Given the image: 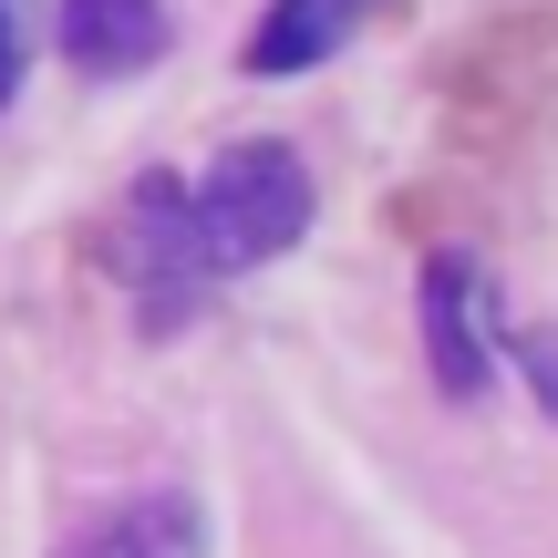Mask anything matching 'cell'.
I'll return each mask as SVG.
<instances>
[{
    "mask_svg": "<svg viewBox=\"0 0 558 558\" xmlns=\"http://www.w3.org/2000/svg\"><path fill=\"white\" fill-rule=\"evenodd\" d=\"M362 11L373 0H269V21L248 32V73H311L320 52H341V41L362 32Z\"/></svg>",
    "mask_w": 558,
    "mask_h": 558,
    "instance_id": "cell-6",
    "label": "cell"
},
{
    "mask_svg": "<svg viewBox=\"0 0 558 558\" xmlns=\"http://www.w3.org/2000/svg\"><path fill=\"white\" fill-rule=\"evenodd\" d=\"M114 269L135 290L145 331H177L218 279H207L197 239H186V177H135L124 186V218H114Z\"/></svg>",
    "mask_w": 558,
    "mask_h": 558,
    "instance_id": "cell-2",
    "label": "cell"
},
{
    "mask_svg": "<svg viewBox=\"0 0 558 558\" xmlns=\"http://www.w3.org/2000/svg\"><path fill=\"white\" fill-rule=\"evenodd\" d=\"M62 558H207V518L197 497H135L114 518H94Z\"/></svg>",
    "mask_w": 558,
    "mask_h": 558,
    "instance_id": "cell-5",
    "label": "cell"
},
{
    "mask_svg": "<svg viewBox=\"0 0 558 558\" xmlns=\"http://www.w3.org/2000/svg\"><path fill=\"white\" fill-rule=\"evenodd\" d=\"M62 52H73V73H145V62L166 52V0H62Z\"/></svg>",
    "mask_w": 558,
    "mask_h": 558,
    "instance_id": "cell-4",
    "label": "cell"
},
{
    "mask_svg": "<svg viewBox=\"0 0 558 558\" xmlns=\"http://www.w3.org/2000/svg\"><path fill=\"white\" fill-rule=\"evenodd\" d=\"M311 207H320L311 166H300L290 145H228V156L186 186V239H197L207 279H239V269H259V259L311 239Z\"/></svg>",
    "mask_w": 558,
    "mask_h": 558,
    "instance_id": "cell-1",
    "label": "cell"
},
{
    "mask_svg": "<svg viewBox=\"0 0 558 558\" xmlns=\"http://www.w3.org/2000/svg\"><path fill=\"white\" fill-rule=\"evenodd\" d=\"M21 94V0H0V104Z\"/></svg>",
    "mask_w": 558,
    "mask_h": 558,
    "instance_id": "cell-8",
    "label": "cell"
},
{
    "mask_svg": "<svg viewBox=\"0 0 558 558\" xmlns=\"http://www.w3.org/2000/svg\"><path fill=\"white\" fill-rule=\"evenodd\" d=\"M424 362H435L445 393H486V373H497V341H486V279L465 248H435L424 259Z\"/></svg>",
    "mask_w": 558,
    "mask_h": 558,
    "instance_id": "cell-3",
    "label": "cell"
},
{
    "mask_svg": "<svg viewBox=\"0 0 558 558\" xmlns=\"http://www.w3.org/2000/svg\"><path fill=\"white\" fill-rule=\"evenodd\" d=\"M518 373L538 383V403L558 414V331H527V341H518Z\"/></svg>",
    "mask_w": 558,
    "mask_h": 558,
    "instance_id": "cell-7",
    "label": "cell"
}]
</instances>
